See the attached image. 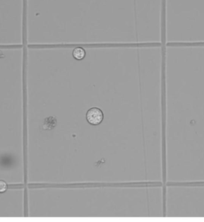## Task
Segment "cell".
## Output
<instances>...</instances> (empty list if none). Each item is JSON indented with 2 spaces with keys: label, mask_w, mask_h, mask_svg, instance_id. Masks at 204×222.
Wrapping results in <instances>:
<instances>
[{
  "label": "cell",
  "mask_w": 204,
  "mask_h": 222,
  "mask_svg": "<svg viewBox=\"0 0 204 222\" xmlns=\"http://www.w3.org/2000/svg\"><path fill=\"white\" fill-rule=\"evenodd\" d=\"M86 119L90 124L97 125L103 120V113L98 108H91L88 110L86 113Z\"/></svg>",
  "instance_id": "cell-1"
},
{
  "label": "cell",
  "mask_w": 204,
  "mask_h": 222,
  "mask_svg": "<svg viewBox=\"0 0 204 222\" xmlns=\"http://www.w3.org/2000/svg\"><path fill=\"white\" fill-rule=\"evenodd\" d=\"M72 55L76 60H82L86 56V52L82 47H76L74 49Z\"/></svg>",
  "instance_id": "cell-2"
},
{
  "label": "cell",
  "mask_w": 204,
  "mask_h": 222,
  "mask_svg": "<svg viewBox=\"0 0 204 222\" xmlns=\"http://www.w3.org/2000/svg\"><path fill=\"white\" fill-rule=\"evenodd\" d=\"M7 189V185L4 181L0 180V193H3Z\"/></svg>",
  "instance_id": "cell-3"
}]
</instances>
